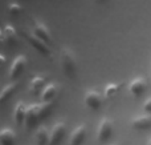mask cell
Returning <instances> with one entry per match:
<instances>
[{
    "mask_svg": "<svg viewBox=\"0 0 151 145\" xmlns=\"http://www.w3.org/2000/svg\"><path fill=\"white\" fill-rule=\"evenodd\" d=\"M60 64L64 75L73 79L77 73V60H76L74 53L69 48H63L60 53Z\"/></svg>",
    "mask_w": 151,
    "mask_h": 145,
    "instance_id": "cell-1",
    "label": "cell"
},
{
    "mask_svg": "<svg viewBox=\"0 0 151 145\" xmlns=\"http://www.w3.org/2000/svg\"><path fill=\"white\" fill-rule=\"evenodd\" d=\"M113 129H114V124H113L111 119L109 117H102L101 121L97 128V141L98 143H106L113 135Z\"/></svg>",
    "mask_w": 151,
    "mask_h": 145,
    "instance_id": "cell-2",
    "label": "cell"
},
{
    "mask_svg": "<svg viewBox=\"0 0 151 145\" xmlns=\"http://www.w3.org/2000/svg\"><path fill=\"white\" fill-rule=\"evenodd\" d=\"M23 33H24V37H25V39L28 40L29 44H31L32 47H33L37 51V52H40L41 55L47 56V57L52 56V51H50L49 45H48L45 41L40 40L39 37H36L33 33H28V32H23Z\"/></svg>",
    "mask_w": 151,
    "mask_h": 145,
    "instance_id": "cell-3",
    "label": "cell"
},
{
    "mask_svg": "<svg viewBox=\"0 0 151 145\" xmlns=\"http://www.w3.org/2000/svg\"><path fill=\"white\" fill-rule=\"evenodd\" d=\"M85 105L91 111H99L102 107V96L97 91H88L83 96Z\"/></svg>",
    "mask_w": 151,
    "mask_h": 145,
    "instance_id": "cell-4",
    "label": "cell"
},
{
    "mask_svg": "<svg viewBox=\"0 0 151 145\" xmlns=\"http://www.w3.org/2000/svg\"><path fill=\"white\" fill-rule=\"evenodd\" d=\"M66 133V125L63 121H58L53 125L50 129V138H49V145H60L63 141L64 136Z\"/></svg>",
    "mask_w": 151,
    "mask_h": 145,
    "instance_id": "cell-5",
    "label": "cell"
},
{
    "mask_svg": "<svg viewBox=\"0 0 151 145\" xmlns=\"http://www.w3.org/2000/svg\"><path fill=\"white\" fill-rule=\"evenodd\" d=\"M1 40L5 45L8 47H16L19 44V37H17V32L15 31L12 25H5L1 29Z\"/></svg>",
    "mask_w": 151,
    "mask_h": 145,
    "instance_id": "cell-6",
    "label": "cell"
},
{
    "mask_svg": "<svg viewBox=\"0 0 151 145\" xmlns=\"http://www.w3.org/2000/svg\"><path fill=\"white\" fill-rule=\"evenodd\" d=\"M40 120V104H33L29 105L27 109L25 116V127L27 129H32Z\"/></svg>",
    "mask_w": 151,
    "mask_h": 145,
    "instance_id": "cell-7",
    "label": "cell"
},
{
    "mask_svg": "<svg viewBox=\"0 0 151 145\" xmlns=\"http://www.w3.org/2000/svg\"><path fill=\"white\" fill-rule=\"evenodd\" d=\"M27 67V57L25 55H19L17 57L13 60L12 65H11L9 68V77L11 79H16L17 76H20L21 73H23V71Z\"/></svg>",
    "mask_w": 151,
    "mask_h": 145,
    "instance_id": "cell-8",
    "label": "cell"
},
{
    "mask_svg": "<svg viewBox=\"0 0 151 145\" xmlns=\"http://www.w3.org/2000/svg\"><path fill=\"white\" fill-rule=\"evenodd\" d=\"M145 91H146V81L141 76L133 79L129 84V92L131 93L133 97H141Z\"/></svg>",
    "mask_w": 151,
    "mask_h": 145,
    "instance_id": "cell-9",
    "label": "cell"
},
{
    "mask_svg": "<svg viewBox=\"0 0 151 145\" xmlns=\"http://www.w3.org/2000/svg\"><path fill=\"white\" fill-rule=\"evenodd\" d=\"M32 33H33L36 37H39L40 40L45 41L47 44L52 43V36H50L49 29L47 28V25H45V24L40 23V21H35L33 29H32Z\"/></svg>",
    "mask_w": 151,
    "mask_h": 145,
    "instance_id": "cell-10",
    "label": "cell"
},
{
    "mask_svg": "<svg viewBox=\"0 0 151 145\" xmlns=\"http://www.w3.org/2000/svg\"><path fill=\"white\" fill-rule=\"evenodd\" d=\"M131 127L137 130H146L151 128V115H139L131 120Z\"/></svg>",
    "mask_w": 151,
    "mask_h": 145,
    "instance_id": "cell-11",
    "label": "cell"
},
{
    "mask_svg": "<svg viewBox=\"0 0 151 145\" xmlns=\"http://www.w3.org/2000/svg\"><path fill=\"white\" fill-rule=\"evenodd\" d=\"M86 137V125L81 124L72 132L69 137V145H82Z\"/></svg>",
    "mask_w": 151,
    "mask_h": 145,
    "instance_id": "cell-12",
    "label": "cell"
},
{
    "mask_svg": "<svg viewBox=\"0 0 151 145\" xmlns=\"http://www.w3.org/2000/svg\"><path fill=\"white\" fill-rule=\"evenodd\" d=\"M57 92H58L57 84H55V83L48 84L41 92V101L42 103H53V99L57 96Z\"/></svg>",
    "mask_w": 151,
    "mask_h": 145,
    "instance_id": "cell-13",
    "label": "cell"
},
{
    "mask_svg": "<svg viewBox=\"0 0 151 145\" xmlns=\"http://www.w3.org/2000/svg\"><path fill=\"white\" fill-rule=\"evenodd\" d=\"M27 109L28 107L24 103H17L15 107V111H13V119H15V123L17 125H21L23 123H25V116H27Z\"/></svg>",
    "mask_w": 151,
    "mask_h": 145,
    "instance_id": "cell-14",
    "label": "cell"
},
{
    "mask_svg": "<svg viewBox=\"0 0 151 145\" xmlns=\"http://www.w3.org/2000/svg\"><path fill=\"white\" fill-rule=\"evenodd\" d=\"M16 133L11 128H3L0 132V144L1 145H15Z\"/></svg>",
    "mask_w": 151,
    "mask_h": 145,
    "instance_id": "cell-15",
    "label": "cell"
},
{
    "mask_svg": "<svg viewBox=\"0 0 151 145\" xmlns=\"http://www.w3.org/2000/svg\"><path fill=\"white\" fill-rule=\"evenodd\" d=\"M45 81H47V77L44 76H36L29 84V92L32 95H39L40 92H42V88H45Z\"/></svg>",
    "mask_w": 151,
    "mask_h": 145,
    "instance_id": "cell-16",
    "label": "cell"
},
{
    "mask_svg": "<svg viewBox=\"0 0 151 145\" xmlns=\"http://www.w3.org/2000/svg\"><path fill=\"white\" fill-rule=\"evenodd\" d=\"M50 138V130L47 127H40L36 132V143L37 145H49Z\"/></svg>",
    "mask_w": 151,
    "mask_h": 145,
    "instance_id": "cell-17",
    "label": "cell"
},
{
    "mask_svg": "<svg viewBox=\"0 0 151 145\" xmlns=\"http://www.w3.org/2000/svg\"><path fill=\"white\" fill-rule=\"evenodd\" d=\"M19 87V83H11V84H7L1 91V95H0V101L4 103L8 99H11V96H13V93L16 92Z\"/></svg>",
    "mask_w": 151,
    "mask_h": 145,
    "instance_id": "cell-18",
    "label": "cell"
},
{
    "mask_svg": "<svg viewBox=\"0 0 151 145\" xmlns=\"http://www.w3.org/2000/svg\"><path fill=\"white\" fill-rule=\"evenodd\" d=\"M122 87V84H115V83H111V84H107L105 87V96L106 99H113L115 95L118 93L119 88Z\"/></svg>",
    "mask_w": 151,
    "mask_h": 145,
    "instance_id": "cell-19",
    "label": "cell"
},
{
    "mask_svg": "<svg viewBox=\"0 0 151 145\" xmlns=\"http://www.w3.org/2000/svg\"><path fill=\"white\" fill-rule=\"evenodd\" d=\"M53 103H41L40 104V120L47 119L52 112Z\"/></svg>",
    "mask_w": 151,
    "mask_h": 145,
    "instance_id": "cell-20",
    "label": "cell"
},
{
    "mask_svg": "<svg viewBox=\"0 0 151 145\" xmlns=\"http://www.w3.org/2000/svg\"><path fill=\"white\" fill-rule=\"evenodd\" d=\"M21 11H23V7H21L20 4H17V3H9V4H8V13H9V15L17 16Z\"/></svg>",
    "mask_w": 151,
    "mask_h": 145,
    "instance_id": "cell-21",
    "label": "cell"
},
{
    "mask_svg": "<svg viewBox=\"0 0 151 145\" xmlns=\"http://www.w3.org/2000/svg\"><path fill=\"white\" fill-rule=\"evenodd\" d=\"M143 109L146 112V115H151V97H149L143 104Z\"/></svg>",
    "mask_w": 151,
    "mask_h": 145,
    "instance_id": "cell-22",
    "label": "cell"
},
{
    "mask_svg": "<svg viewBox=\"0 0 151 145\" xmlns=\"http://www.w3.org/2000/svg\"><path fill=\"white\" fill-rule=\"evenodd\" d=\"M97 1H99V3H105V1H107V0H97Z\"/></svg>",
    "mask_w": 151,
    "mask_h": 145,
    "instance_id": "cell-23",
    "label": "cell"
},
{
    "mask_svg": "<svg viewBox=\"0 0 151 145\" xmlns=\"http://www.w3.org/2000/svg\"><path fill=\"white\" fill-rule=\"evenodd\" d=\"M147 145H151V138H150V140H149V144H147Z\"/></svg>",
    "mask_w": 151,
    "mask_h": 145,
    "instance_id": "cell-24",
    "label": "cell"
}]
</instances>
